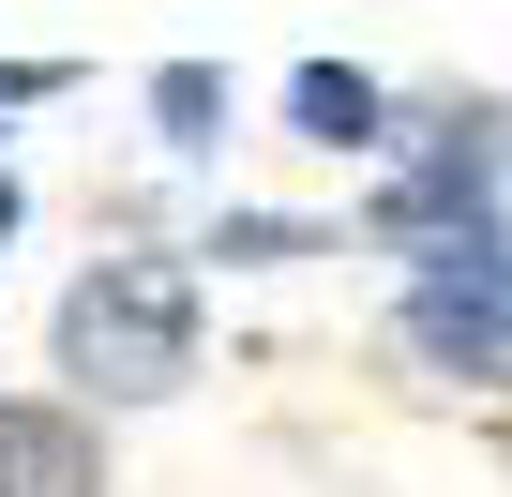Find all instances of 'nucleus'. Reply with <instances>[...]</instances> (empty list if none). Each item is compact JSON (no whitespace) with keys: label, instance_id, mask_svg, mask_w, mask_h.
<instances>
[{"label":"nucleus","instance_id":"1","mask_svg":"<svg viewBox=\"0 0 512 497\" xmlns=\"http://www.w3.org/2000/svg\"><path fill=\"white\" fill-rule=\"evenodd\" d=\"M61 377H91L106 407H151L196 377V272L181 257H106L61 302Z\"/></svg>","mask_w":512,"mask_h":497},{"label":"nucleus","instance_id":"2","mask_svg":"<svg viewBox=\"0 0 512 497\" xmlns=\"http://www.w3.org/2000/svg\"><path fill=\"white\" fill-rule=\"evenodd\" d=\"M497 166H512V136L497 121H452L392 196H377V241H407L422 272H497L512 241H497Z\"/></svg>","mask_w":512,"mask_h":497},{"label":"nucleus","instance_id":"3","mask_svg":"<svg viewBox=\"0 0 512 497\" xmlns=\"http://www.w3.org/2000/svg\"><path fill=\"white\" fill-rule=\"evenodd\" d=\"M407 347L422 362H467V377H512V257L497 272H422L407 287Z\"/></svg>","mask_w":512,"mask_h":497},{"label":"nucleus","instance_id":"4","mask_svg":"<svg viewBox=\"0 0 512 497\" xmlns=\"http://www.w3.org/2000/svg\"><path fill=\"white\" fill-rule=\"evenodd\" d=\"M0 497H106V452L76 407H0Z\"/></svg>","mask_w":512,"mask_h":497},{"label":"nucleus","instance_id":"5","mask_svg":"<svg viewBox=\"0 0 512 497\" xmlns=\"http://www.w3.org/2000/svg\"><path fill=\"white\" fill-rule=\"evenodd\" d=\"M287 121L347 151V136H377V76H347V61H302V76H287Z\"/></svg>","mask_w":512,"mask_h":497},{"label":"nucleus","instance_id":"6","mask_svg":"<svg viewBox=\"0 0 512 497\" xmlns=\"http://www.w3.org/2000/svg\"><path fill=\"white\" fill-rule=\"evenodd\" d=\"M151 121H166L181 151H211V121H226V76H211V61H166V76H151Z\"/></svg>","mask_w":512,"mask_h":497}]
</instances>
